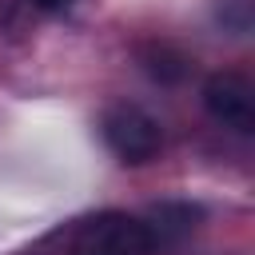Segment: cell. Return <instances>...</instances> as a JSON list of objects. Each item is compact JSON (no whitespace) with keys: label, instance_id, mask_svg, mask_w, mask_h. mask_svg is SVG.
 Returning a JSON list of instances; mask_svg holds the SVG:
<instances>
[{"label":"cell","instance_id":"cell-1","mask_svg":"<svg viewBox=\"0 0 255 255\" xmlns=\"http://www.w3.org/2000/svg\"><path fill=\"white\" fill-rule=\"evenodd\" d=\"M68 255H155V235L128 211H100L76 227Z\"/></svg>","mask_w":255,"mask_h":255},{"label":"cell","instance_id":"cell-2","mask_svg":"<svg viewBox=\"0 0 255 255\" xmlns=\"http://www.w3.org/2000/svg\"><path fill=\"white\" fill-rule=\"evenodd\" d=\"M100 135H104V143L112 147V155H116L120 163H131V167L151 163V159L159 155V147H163V128H159V120H155L151 112H143L139 104H128V100L112 104V108L100 116Z\"/></svg>","mask_w":255,"mask_h":255},{"label":"cell","instance_id":"cell-3","mask_svg":"<svg viewBox=\"0 0 255 255\" xmlns=\"http://www.w3.org/2000/svg\"><path fill=\"white\" fill-rule=\"evenodd\" d=\"M203 108L215 124L239 135L255 131V88L239 72H211L203 84Z\"/></svg>","mask_w":255,"mask_h":255},{"label":"cell","instance_id":"cell-4","mask_svg":"<svg viewBox=\"0 0 255 255\" xmlns=\"http://www.w3.org/2000/svg\"><path fill=\"white\" fill-rule=\"evenodd\" d=\"M139 64H143V72H147L151 80H159V84H175V80L187 76V60H183L171 44H159V40H151V44L139 48Z\"/></svg>","mask_w":255,"mask_h":255},{"label":"cell","instance_id":"cell-5","mask_svg":"<svg viewBox=\"0 0 255 255\" xmlns=\"http://www.w3.org/2000/svg\"><path fill=\"white\" fill-rule=\"evenodd\" d=\"M151 219L159 223V235H183L195 227L199 211L187 203H159V207H151Z\"/></svg>","mask_w":255,"mask_h":255},{"label":"cell","instance_id":"cell-6","mask_svg":"<svg viewBox=\"0 0 255 255\" xmlns=\"http://www.w3.org/2000/svg\"><path fill=\"white\" fill-rule=\"evenodd\" d=\"M28 4H36V8H44V12H56V8H64V4H72V0H28Z\"/></svg>","mask_w":255,"mask_h":255}]
</instances>
